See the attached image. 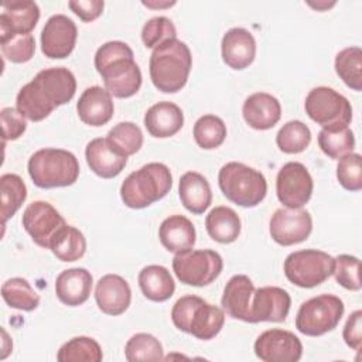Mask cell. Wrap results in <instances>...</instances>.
<instances>
[{
	"mask_svg": "<svg viewBox=\"0 0 362 362\" xmlns=\"http://www.w3.org/2000/svg\"><path fill=\"white\" fill-rule=\"evenodd\" d=\"M95 68L103 79L105 89L115 98L124 99L141 86V71L134 62L132 48L123 41H107L95 54Z\"/></svg>",
	"mask_w": 362,
	"mask_h": 362,
	"instance_id": "cell-1",
	"label": "cell"
},
{
	"mask_svg": "<svg viewBox=\"0 0 362 362\" xmlns=\"http://www.w3.org/2000/svg\"><path fill=\"white\" fill-rule=\"evenodd\" d=\"M192 57L188 45L177 38L156 47L150 55L148 71L153 85L164 93L181 90L189 76Z\"/></svg>",
	"mask_w": 362,
	"mask_h": 362,
	"instance_id": "cell-2",
	"label": "cell"
},
{
	"mask_svg": "<svg viewBox=\"0 0 362 362\" xmlns=\"http://www.w3.org/2000/svg\"><path fill=\"white\" fill-rule=\"evenodd\" d=\"M171 187L170 168L163 163H148L124 178L120 187V198L126 206L141 209L164 198Z\"/></svg>",
	"mask_w": 362,
	"mask_h": 362,
	"instance_id": "cell-3",
	"label": "cell"
},
{
	"mask_svg": "<svg viewBox=\"0 0 362 362\" xmlns=\"http://www.w3.org/2000/svg\"><path fill=\"white\" fill-rule=\"evenodd\" d=\"M171 320L180 331L208 341L221 332L225 324V313L198 296H184L173 305Z\"/></svg>",
	"mask_w": 362,
	"mask_h": 362,
	"instance_id": "cell-4",
	"label": "cell"
},
{
	"mask_svg": "<svg viewBox=\"0 0 362 362\" xmlns=\"http://www.w3.org/2000/svg\"><path fill=\"white\" fill-rule=\"evenodd\" d=\"M27 168L30 178L40 188L68 187L79 175V163L75 154L54 147L37 150L30 157Z\"/></svg>",
	"mask_w": 362,
	"mask_h": 362,
	"instance_id": "cell-5",
	"label": "cell"
},
{
	"mask_svg": "<svg viewBox=\"0 0 362 362\" xmlns=\"http://www.w3.org/2000/svg\"><path fill=\"white\" fill-rule=\"evenodd\" d=\"M218 184L222 194L230 202L243 208L259 205L267 194L264 175L238 161H230L222 165L218 174Z\"/></svg>",
	"mask_w": 362,
	"mask_h": 362,
	"instance_id": "cell-6",
	"label": "cell"
},
{
	"mask_svg": "<svg viewBox=\"0 0 362 362\" xmlns=\"http://www.w3.org/2000/svg\"><path fill=\"white\" fill-rule=\"evenodd\" d=\"M345 305L334 294H321L304 301L296 315V328L308 337L324 335L339 324Z\"/></svg>",
	"mask_w": 362,
	"mask_h": 362,
	"instance_id": "cell-7",
	"label": "cell"
},
{
	"mask_svg": "<svg viewBox=\"0 0 362 362\" xmlns=\"http://www.w3.org/2000/svg\"><path fill=\"white\" fill-rule=\"evenodd\" d=\"M290 283L301 288H313L324 283L334 270V257L317 249H304L290 253L283 264Z\"/></svg>",
	"mask_w": 362,
	"mask_h": 362,
	"instance_id": "cell-8",
	"label": "cell"
},
{
	"mask_svg": "<svg viewBox=\"0 0 362 362\" xmlns=\"http://www.w3.org/2000/svg\"><path fill=\"white\" fill-rule=\"evenodd\" d=\"M305 113L322 129L348 126L352 120V106L349 100L328 86L311 89L304 102Z\"/></svg>",
	"mask_w": 362,
	"mask_h": 362,
	"instance_id": "cell-9",
	"label": "cell"
},
{
	"mask_svg": "<svg viewBox=\"0 0 362 362\" xmlns=\"http://www.w3.org/2000/svg\"><path fill=\"white\" fill-rule=\"evenodd\" d=\"M222 269L223 260L221 255L211 249H189L175 253L173 259V270L177 279L187 286H208L218 279Z\"/></svg>",
	"mask_w": 362,
	"mask_h": 362,
	"instance_id": "cell-10",
	"label": "cell"
},
{
	"mask_svg": "<svg viewBox=\"0 0 362 362\" xmlns=\"http://www.w3.org/2000/svg\"><path fill=\"white\" fill-rule=\"evenodd\" d=\"M21 223L31 239L45 249H49L58 232L68 225L61 214L45 201L31 202L23 212Z\"/></svg>",
	"mask_w": 362,
	"mask_h": 362,
	"instance_id": "cell-11",
	"label": "cell"
},
{
	"mask_svg": "<svg viewBox=\"0 0 362 362\" xmlns=\"http://www.w3.org/2000/svg\"><path fill=\"white\" fill-rule=\"evenodd\" d=\"M314 189L313 178L304 164L298 161L286 163L277 173L276 192L279 201L288 208L304 206Z\"/></svg>",
	"mask_w": 362,
	"mask_h": 362,
	"instance_id": "cell-12",
	"label": "cell"
},
{
	"mask_svg": "<svg viewBox=\"0 0 362 362\" xmlns=\"http://www.w3.org/2000/svg\"><path fill=\"white\" fill-rule=\"evenodd\" d=\"M272 239L281 246L304 242L313 230V219L303 208L281 206L274 211L269 225Z\"/></svg>",
	"mask_w": 362,
	"mask_h": 362,
	"instance_id": "cell-13",
	"label": "cell"
},
{
	"mask_svg": "<svg viewBox=\"0 0 362 362\" xmlns=\"http://www.w3.org/2000/svg\"><path fill=\"white\" fill-rule=\"evenodd\" d=\"M255 354L264 362H297L303 355V344L290 331L272 328L255 341Z\"/></svg>",
	"mask_w": 362,
	"mask_h": 362,
	"instance_id": "cell-14",
	"label": "cell"
},
{
	"mask_svg": "<svg viewBox=\"0 0 362 362\" xmlns=\"http://www.w3.org/2000/svg\"><path fill=\"white\" fill-rule=\"evenodd\" d=\"M76 37V24L65 14H54L41 31V51L51 59H64L74 51Z\"/></svg>",
	"mask_w": 362,
	"mask_h": 362,
	"instance_id": "cell-15",
	"label": "cell"
},
{
	"mask_svg": "<svg viewBox=\"0 0 362 362\" xmlns=\"http://www.w3.org/2000/svg\"><path fill=\"white\" fill-rule=\"evenodd\" d=\"M291 305L290 294L276 286H264L255 290L250 304L249 322H281L288 315Z\"/></svg>",
	"mask_w": 362,
	"mask_h": 362,
	"instance_id": "cell-16",
	"label": "cell"
},
{
	"mask_svg": "<svg viewBox=\"0 0 362 362\" xmlns=\"http://www.w3.org/2000/svg\"><path fill=\"white\" fill-rule=\"evenodd\" d=\"M31 81L54 107L68 103L76 90V79L74 74L64 66L45 68Z\"/></svg>",
	"mask_w": 362,
	"mask_h": 362,
	"instance_id": "cell-17",
	"label": "cell"
},
{
	"mask_svg": "<svg viewBox=\"0 0 362 362\" xmlns=\"http://www.w3.org/2000/svg\"><path fill=\"white\" fill-rule=\"evenodd\" d=\"M95 300L99 310L107 315L123 314L132 301L129 283L119 274L102 276L95 287Z\"/></svg>",
	"mask_w": 362,
	"mask_h": 362,
	"instance_id": "cell-18",
	"label": "cell"
},
{
	"mask_svg": "<svg viewBox=\"0 0 362 362\" xmlns=\"http://www.w3.org/2000/svg\"><path fill=\"white\" fill-rule=\"evenodd\" d=\"M223 62L236 71L247 68L256 57V41L250 31L242 27L228 30L221 42Z\"/></svg>",
	"mask_w": 362,
	"mask_h": 362,
	"instance_id": "cell-19",
	"label": "cell"
},
{
	"mask_svg": "<svg viewBox=\"0 0 362 362\" xmlns=\"http://www.w3.org/2000/svg\"><path fill=\"white\" fill-rule=\"evenodd\" d=\"M112 95L102 86L86 88L78 99L76 112L79 119L89 126L99 127L113 117Z\"/></svg>",
	"mask_w": 362,
	"mask_h": 362,
	"instance_id": "cell-20",
	"label": "cell"
},
{
	"mask_svg": "<svg viewBox=\"0 0 362 362\" xmlns=\"http://www.w3.org/2000/svg\"><path fill=\"white\" fill-rule=\"evenodd\" d=\"M85 158L89 168L102 178L117 177L127 164V157L117 153L106 137H96L86 144Z\"/></svg>",
	"mask_w": 362,
	"mask_h": 362,
	"instance_id": "cell-21",
	"label": "cell"
},
{
	"mask_svg": "<svg viewBox=\"0 0 362 362\" xmlns=\"http://www.w3.org/2000/svg\"><path fill=\"white\" fill-rule=\"evenodd\" d=\"M40 18V7L31 0L6 1L1 4L0 34H30Z\"/></svg>",
	"mask_w": 362,
	"mask_h": 362,
	"instance_id": "cell-22",
	"label": "cell"
},
{
	"mask_svg": "<svg viewBox=\"0 0 362 362\" xmlns=\"http://www.w3.org/2000/svg\"><path fill=\"white\" fill-rule=\"evenodd\" d=\"M245 122L255 130L272 129L281 116V105L277 98L266 92H256L246 98L242 106Z\"/></svg>",
	"mask_w": 362,
	"mask_h": 362,
	"instance_id": "cell-23",
	"label": "cell"
},
{
	"mask_svg": "<svg viewBox=\"0 0 362 362\" xmlns=\"http://www.w3.org/2000/svg\"><path fill=\"white\" fill-rule=\"evenodd\" d=\"M92 283V274L86 269H66L57 276L55 294L65 305L76 307L83 304L89 298Z\"/></svg>",
	"mask_w": 362,
	"mask_h": 362,
	"instance_id": "cell-24",
	"label": "cell"
},
{
	"mask_svg": "<svg viewBox=\"0 0 362 362\" xmlns=\"http://www.w3.org/2000/svg\"><path fill=\"white\" fill-rule=\"evenodd\" d=\"M144 126L153 137H171L184 126V113L178 105L163 100L147 109L144 113Z\"/></svg>",
	"mask_w": 362,
	"mask_h": 362,
	"instance_id": "cell-25",
	"label": "cell"
},
{
	"mask_svg": "<svg viewBox=\"0 0 362 362\" xmlns=\"http://www.w3.org/2000/svg\"><path fill=\"white\" fill-rule=\"evenodd\" d=\"M255 293L252 280L245 274L232 276L222 294V307L229 317L249 322L250 320V304Z\"/></svg>",
	"mask_w": 362,
	"mask_h": 362,
	"instance_id": "cell-26",
	"label": "cell"
},
{
	"mask_svg": "<svg viewBox=\"0 0 362 362\" xmlns=\"http://www.w3.org/2000/svg\"><path fill=\"white\" fill-rule=\"evenodd\" d=\"M161 245L173 253H181L192 249L197 240V233L192 222L184 215H170L158 228Z\"/></svg>",
	"mask_w": 362,
	"mask_h": 362,
	"instance_id": "cell-27",
	"label": "cell"
},
{
	"mask_svg": "<svg viewBox=\"0 0 362 362\" xmlns=\"http://www.w3.org/2000/svg\"><path fill=\"white\" fill-rule=\"evenodd\" d=\"M178 195L182 205L195 215L204 214L212 202L211 185L208 180L197 171H187L181 175Z\"/></svg>",
	"mask_w": 362,
	"mask_h": 362,
	"instance_id": "cell-28",
	"label": "cell"
},
{
	"mask_svg": "<svg viewBox=\"0 0 362 362\" xmlns=\"http://www.w3.org/2000/svg\"><path fill=\"white\" fill-rule=\"evenodd\" d=\"M137 280L143 296L156 303L167 301L175 291L173 276L164 266L160 264H150L143 267Z\"/></svg>",
	"mask_w": 362,
	"mask_h": 362,
	"instance_id": "cell-29",
	"label": "cell"
},
{
	"mask_svg": "<svg viewBox=\"0 0 362 362\" xmlns=\"http://www.w3.org/2000/svg\"><path fill=\"white\" fill-rule=\"evenodd\" d=\"M205 228L211 239L219 243H232L238 239L242 223L239 215L229 206H215L205 218Z\"/></svg>",
	"mask_w": 362,
	"mask_h": 362,
	"instance_id": "cell-30",
	"label": "cell"
},
{
	"mask_svg": "<svg viewBox=\"0 0 362 362\" xmlns=\"http://www.w3.org/2000/svg\"><path fill=\"white\" fill-rule=\"evenodd\" d=\"M17 110L31 122H41L48 117L55 109L38 89V86L30 81L17 93L16 98Z\"/></svg>",
	"mask_w": 362,
	"mask_h": 362,
	"instance_id": "cell-31",
	"label": "cell"
},
{
	"mask_svg": "<svg viewBox=\"0 0 362 362\" xmlns=\"http://www.w3.org/2000/svg\"><path fill=\"white\" fill-rule=\"evenodd\" d=\"M49 250L61 262L79 260L86 252V239L83 233L75 226L66 225L54 238Z\"/></svg>",
	"mask_w": 362,
	"mask_h": 362,
	"instance_id": "cell-32",
	"label": "cell"
},
{
	"mask_svg": "<svg viewBox=\"0 0 362 362\" xmlns=\"http://www.w3.org/2000/svg\"><path fill=\"white\" fill-rule=\"evenodd\" d=\"M318 146L325 156L338 160L355 148V136L348 126L321 129L318 133Z\"/></svg>",
	"mask_w": 362,
	"mask_h": 362,
	"instance_id": "cell-33",
	"label": "cell"
},
{
	"mask_svg": "<svg viewBox=\"0 0 362 362\" xmlns=\"http://www.w3.org/2000/svg\"><path fill=\"white\" fill-rule=\"evenodd\" d=\"M1 297L11 308L33 311L40 305V296L23 277H13L3 283Z\"/></svg>",
	"mask_w": 362,
	"mask_h": 362,
	"instance_id": "cell-34",
	"label": "cell"
},
{
	"mask_svg": "<svg viewBox=\"0 0 362 362\" xmlns=\"http://www.w3.org/2000/svg\"><path fill=\"white\" fill-rule=\"evenodd\" d=\"M335 72L344 83L356 90H362V49L348 47L341 49L335 57Z\"/></svg>",
	"mask_w": 362,
	"mask_h": 362,
	"instance_id": "cell-35",
	"label": "cell"
},
{
	"mask_svg": "<svg viewBox=\"0 0 362 362\" xmlns=\"http://www.w3.org/2000/svg\"><path fill=\"white\" fill-rule=\"evenodd\" d=\"M0 197H1V222L3 225L10 219L23 205L27 198V187L20 175L3 174L0 177Z\"/></svg>",
	"mask_w": 362,
	"mask_h": 362,
	"instance_id": "cell-36",
	"label": "cell"
},
{
	"mask_svg": "<svg viewBox=\"0 0 362 362\" xmlns=\"http://www.w3.org/2000/svg\"><path fill=\"white\" fill-rule=\"evenodd\" d=\"M192 136L201 148L212 150L225 141L226 124L215 115H204L195 122Z\"/></svg>",
	"mask_w": 362,
	"mask_h": 362,
	"instance_id": "cell-37",
	"label": "cell"
},
{
	"mask_svg": "<svg viewBox=\"0 0 362 362\" xmlns=\"http://www.w3.org/2000/svg\"><path fill=\"white\" fill-rule=\"evenodd\" d=\"M102 358L100 345L89 337H75L69 339L57 354V359L61 362H100Z\"/></svg>",
	"mask_w": 362,
	"mask_h": 362,
	"instance_id": "cell-38",
	"label": "cell"
},
{
	"mask_svg": "<svg viewBox=\"0 0 362 362\" xmlns=\"http://www.w3.org/2000/svg\"><path fill=\"white\" fill-rule=\"evenodd\" d=\"M311 141V132L301 120H290L276 134L277 147L286 154L304 151Z\"/></svg>",
	"mask_w": 362,
	"mask_h": 362,
	"instance_id": "cell-39",
	"label": "cell"
},
{
	"mask_svg": "<svg viewBox=\"0 0 362 362\" xmlns=\"http://www.w3.org/2000/svg\"><path fill=\"white\" fill-rule=\"evenodd\" d=\"M106 139L112 147L124 157L137 153L143 146V133L140 127L132 122H120L113 126Z\"/></svg>",
	"mask_w": 362,
	"mask_h": 362,
	"instance_id": "cell-40",
	"label": "cell"
},
{
	"mask_svg": "<svg viewBox=\"0 0 362 362\" xmlns=\"http://www.w3.org/2000/svg\"><path fill=\"white\" fill-rule=\"evenodd\" d=\"M124 356L129 362L161 361L164 358L163 345L154 335L139 332L126 342Z\"/></svg>",
	"mask_w": 362,
	"mask_h": 362,
	"instance_id": "cell-41",
	"label": "cell"
},
{
	"mask_svg": "<svg viewBox=\"0 0 362 362\" xmlns=\"http://www.w3.org/2000/svg\"><path fill=\"white\" fill-rule=\"evenodd\" d=\"M1 52L10 62H28L35 52V40L31 34H1Z\"/></svg>",
	"mask_w": 362,
	"mask_h": 362,
	"instance_id": "cell-42",
	"label": "cell"
},
{
	"mask_svg": "<svg viewBox=\"0 0 362 362\" xmlns=\"http://www.w3.org/2000/svg\"><path fill=\"white\" fill-rule=\"evenodd\" d=\"M361 260L356 256L339 255L334 259L332 274L339 286L351 291H359L362 287L359 277Z\"/></svg>",
	"mask_w": 362,
	"mask_h": 362,
	"instance_id": "cell-43",
	"label": "cell"
},
{
	"mask_svg": "<svg viewBox=\"0 0 362 362\" xmlns=\"http://www.w3.org/2000/svg\"><path fill=\"white\" fill-rule=\"evenodd\" d=\"M338 182L348 191L362 189V158L358 153H349L338 158L337 164Z\"/></svg>",
	"mask_w": 362,
	"mask_h": 362,
	"instance_id": "cell-44",
	"label": "cell"
},
{
	"mask_svg": "<svg viewBox=\"0 0 362 362\" xmlns=\"http://www.w3.org/2000/svg\"><path fill=\"white\" fill-rule=\"evenodd\" d=\"M177 38V30L173 21L164 16H157L143 25L141 40L147 48H156L160 44Z\"/></svg>",
	"mask_w": 362,
	"mask_h": 362,
	"instance_id": "cell-45",
	"label": "cell"
},
{
	"mask_svg": "<svg viewBox=\"0 0 362 362\" xmlns=\"http://www.w3.org/2000/svg\"><path fill=\"white\" fill-rule=\"evenodd\" d=\"M3 140H17L27 129L25 117L14 107H3L0 112Z\"/></svg>",
	"mask_w": 362,
	"mask_h": 362,
	"instance_id": "cell-46",
	"label": "cell"
},
{
	"mask_svg": "<svg viewBox=\"0 0 362 362\" xmlns=\"http://www.w3.org/2000/svg\"><path fill=\"white\" fill-rule=\"evenodd\" d=\"M342 337H344L345 344L349 348H352L355 351L361 349V342H362V311L361 310L354 311L348 317L346 324L344 327Z\"/></svg>",
	"mask_w": 362,
	"mask_h": 362,
	"instance_id": "cell-47",
	"label": "cell"
},
{
	"mask_svg": "<svg viewBox=\"0 0 362 362\" xmlns=\"http://www.w3.org/2000/svg\"><path fill=\"white\" fill-rule=\"evenodd\" d=\"M68 7L85 23L96 20L105 7V3L102 0H76L69 1Z\"/></svg>",
	"mask_w": 362,
	"mask_h": 362,
	"instance_id": "cell-48",
	"label": "cell"
},
{
	"mask_svg": "<svg viewBox=\"0 0 362 362\" xmlns=\"http://www.w3.org/2000/svg\"><path fill=\"white\" fill-rule=\"evenodd\" d=\"M175 1H167V3H153V1H143V6H147V7H151V8H160V7H171L174 6Z\"/></svg>",
	"mask_w": 362,
	"mask_h": 362,
	"instance_id": "cell-49",
	"label": "cell"
},
{
	"mask_svg": "<svg viewBox=\"0 0 362 362\" xmlns=\"http://www.w3.org/2000/svg\"><path fill=\"white\" fill-rule=\"evenodd\" d=\"M311 7H314V8H317V10H325V8H329V7H332L334 4H335V1H332V3H327V1H324V3H317V4H313V3H308Z\"/></svg>",
	"mask_w": 362,
	"mask_h": 362,
	"instance_id": "cell-50",
	"label": "cell"
}]
</instances>
